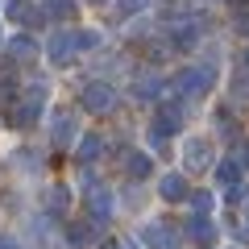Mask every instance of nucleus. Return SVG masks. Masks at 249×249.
Wrapping results in <instances>:
<instances>
[{"label":"nucleus","instance_id":"1","mask_svg":"<svg viewBox=\"0 0 249 249\" xmlns=\"http://www.w3.org/2000/svg\"><path fill=\"white\" fill-rule=\"evenodd\" d=\"M46 100H50V88H46L42 79H34L25 91H21V100H13V108H9V121L17 124V129H29V124H37V121H42V108H46Z\"/></svg>","mask_w":249,"mask_h":249},{"label":"nucleus","instance_id":"2","mask_svg":"<svg viewBox=\"0 0 249 249\" xmlns=\"http://www.w3.org/2000/svg\"><path fill=\"white\" fill-rule=\"evenodd\" d=\"M170 88H175L178 100H199V96H208L216 88V67H183L170 79Z\"/></svg>","mask_w":249,"mask_h":249},{"label":"nucleus","instance_id":"3","mask_svg":"<svg viewBox=\"0 0 249 249\" xmlns=\"http://www.w3.org/2000/svg\"><path fill=\"white\" fill-rule=\"evenodd\" d=\"M187 121V108L183 100H158V112H154V124H150V142L154 145H166V137H175Z\"/></svg>","mask_w":249,"mask_h":249},{"label":"nucleus","instance_id":"4","mask_svg":"<svg viewBox=\"0 0 249 249\" xmlns=\"http://www.w3.org/2000/svg\"><path fill=\"white\" fill-rule=\"evenodd\" d=\"M83 204H88V216H91L96 224L112 220V212H116V196L108 191L104 183H96L91 175H83Z\"/></svg>","mask_w":249,"mask_h":249},{"label":"nucleus","instance_id":"5","mask_svg":"<svg viewBox=\"0 0 249 249\" xmlns=\"http://www.w3.org/2000/svg\"><path fill=\"white\" fill-rule=\"evenodd\" d=\"M79 104L88 108V112H96V116H108L116 108V88H112V83H104V79H91L88 88L79 91Z\"/></svg>","mask_w":249,"mask_h":249},{"label":"nucleus","instance_id":"6","mask_svg":"<svg viewBox=\"0 0 249 249\" xmlns=\"http://www.w3.org/2000/svg\"><path fill=\"white\" fill-rule=\"evenodd\" d=\"M75 137H79V121H75V112H54V121H50V142H54V150H71Z\"/></svg>","mask_w":249,"mask_h":249},{"label":"nucleus","instance_id":"7","mask_svg":"<svg viewBox=\"0 0 249 249\" xmlns=\"http://www.w3.org/2000/svg\"><path fill=\"white\" fill-rule=\"evenodd\" d=\"M183 166L187 170H208L212 166V142L208 137H187V145H183Z\"/></svg>","mask_w":249,"mask_h":249},{"label":"nucleus","instance_id":"8","mask_svg":"<svg viewBox=\"0 0 249 249\" xmlns=\"http://www.w3.org/2000/svg\"><path fill=\"white\" fill-rule=\"evenodd\" d=\"M75 42H71V34H50V42H46V58H50V67H71L75 62Z\"/></svg>","mask_w":249,"mask_h":249},{"label":"nucleus","instance_id":"9","mask_svg":"<svg viewBox=\"0 0 249 249\" xmlns=\"http://www.w3.org/2000/svg\"><path fill=\"white\" fill-rule=\"evenodd\" d=\"M199 34H204L199 21H175V25H170V46H175V50H196Z\"/></svg>","mask_w":249,"mask_h":249},{"label":"nucleus","instance_id":"10","mask_svg":"<svg viewBox=\"0 0 249 249\" xmlns=\"http://www.w3.org/2000/svg\"><path fill=\"white\" fill-rule=\"evenodd\" d=\"M142 241H145V249H175L178 241H175V229L170 224H162V220H150L142 229Z\"/></svg>","mask_w":249,"mask_h":249},{"label":"nucleus","instance_id":"11","mask_svg":"<svg viewBox=\"0 0 249 249\" xmlns=\"http://www.w3.org/2000/svg\"><path fill=\"white\" fill-rule=\"evenodd\" d=\"M4 13H9V21H17V25H42L46 21V13L37 9L34 0H9Z\"/></svg>","mask_w":249,"mask_h":249},{"label":"nucleus","instance_id":"12","mask_svg":"<svg viewBox=\"0 0 249 249\" xmlns=\"http://www.w3.org/2000/svg\"><path fill=\"white\" fill-rule=\"evenodd\" d=\"M158 196L166 199V204H183V199H191V187H187V175H162V183H158Z\"/></svg>","mask_w":249,"mask_h":249},{"label":"nucleus","instance_id":"13","mask_svg":"<svg viewBox=\"0 0 249 249\" xmlns=\"http://www.w3.org/2000/svg\"><path fill=\"white\" fill-rule=\"evenodd\" d=\"M91 241H100V224L91 220H75V224H67V245H75V249H83V245H91Z\"/></svg>","mask_w":249,"mask_h":249},{"label":"nucleus","instance_id":"14","mask_svg":"<svg viewBox=\"0 0 249 249\" xmlns=\"http://www.w3.org/2000/svg\"><path fill=\"white\" fill-rule=\"evenodd\" d=\"M37 54H42V46H37L29 34H13L9 37V58L13 62H34Z\"/></svg>","mask_w":249,"mask_h":249},{"label":"nucleus","instance_id":"15","mask_svg":"<svg viewBox=\"0 0 249 249\" xmlns=\"http://www.w3.org/2000/svg\"><path fill=\"white\" fill-rule=\"evenodd\" d=\"M124 175L129 178H150L154 175V158L145 150H129L124 154Z\"/></svg>","mask_w":249,"mask_h":249},{"label":"nucleus","instance_id":"16","mask_svg":"<svg viewBox=\"0 0 249 249\" xmlns=\"http://www.w3.org/2000/svg\"><path fill=\"white\" fill-rule=\"evenodd\" d=\"M187 237L199 241V245L216 241V224H212V216H196V212H191V220H187Z\"/></svg>","mask_w":249,"mask_h":249},{"label":"nucleus","instance_id":"17","mask_svg":"<svg viewBox=\"0 0 249 249\" xmlns=\"http://www.w3.org/2000/svg\"><path fill=\"white\" fill-rule=\"evenodd\" d=\"M104 154V137L100 133H88V137H79V145H75V158L83 162V166H91V162Z\"/></svg>","mask_w":249,"mask_h":249},{"label":"nucleus","instance_id":"18","mask_svg":"<svg viewBox=\"0 0 249 249\" xmlns=\"http://www.w3.org/2000/svg\"><path fill=\"white\" fill-rule=\"evenodd\" d=\"M42 13H46V21H75L79 4L75 0H42Z\"/></svg>","mask_w":249,"mask_h":249},{"label":"nucleus","instance_id":"19","mask_svg":"<svg viewBox=\"0 0 249 249\" xmlns=\"http://www.w3.org/2000/svg\"><path fill=\"white\" fill-rule=\"evenodd\" d=\"M158 96H162V79L154 71H145V75L133 79V100H158Z\"/></svg>","mask_w":249,"mask_h":249},{"label":"nucleus","instance_id":"20","mask_svg":"<svg viewBox=\"0 0 249 249\" xmlns=\"http://www.w3.org/2000/svg\"><path fill=\"white\" fill-rule=\"evenodd\" d=\"M241 175H245V170H241L237 154H232V158H224V162H216V178L224 183V191H229V187H237V183H241Z\"/></svg>","mask_w":249,"mask_h":249},{"label":"nucleus","instance_id":"21","mask_svg":"<svg viewBox=\"0 0 249 249\" xmlns=\"http://www.w3.org/2000/svg\"><path fill=\"white\" fill-rule=\"evenodd\" d=\"M46 208H50V216H62L67 212V208H71V191H67V187H50V191H46Z\"/></svg>","mask_w":249,"mask_h":249},{"label":"nucleus","instance_id":"22","mask_svg":"<svg viewBox=\"0 0 249 249\" xmlns=\"http://www.w3.org/2000/svg\"><path fill=\"white\" fill-rule=\"evenodd\" d=\"M71 42H75V50H79V54H88V50H96V46H100V34H96V29H71Z\"/></svg>","mask_w":249,"mask_h":249},{"label":"nucleus","instance_id":"23","mask_svg":"<svg viewBox=\"0 0 249 249\" xmlns=\"http://www.w3.org/2000/svg\"><path fill=\"white\" fill-rule=\"evenodd\" d=\"M212 204H216L212 191H191V212H196V216H208V212H212Z\"/></svg>","mask_w":249,"mask_h":249},{"label":"nucleus","instance_id":"24","mask_svg":"<svg viewBox=\"0 0 249 249\" xmlns=\"http://www.w3.org/2000/svg\"><path fill=\"white\" fill-rule=\"evenodd\" d=\"M232 29L249 37V4H237V9H232Z\"/></svg>","mask_w":249,"mask_h":249},{"label":"nucleus","instance_id":"25","mask_svg":"<svg viewBox=\"0 0 249 249\" xmlns=\"http://www.w3.org/2000/svg\"><path fill=\"white\" fill-rule=\"evenodd\" d=\"M145 4H150V0H116V13H121V17H133V13H142Z\"/></svg>","mask_w":249,"mask_h":249},{"label":"nucleus","instance_id":"26","mask_svg":"<svg viewBox=\"0 0 249 249\" xmlns=\"http://www.w3.org/2000/svg\"><path fill=\"white\" fill-rule=\"evenodd\" d=\"M237 162H241V170H249V142L241 145V154H237Z\"/></svg>","mask_w":249,"mask_h":249},{"label":"nucleus","instance_id":"27","mask_svg":"<svg viewBox=\"0 0 249 249\" xmlns=\"http://www.w3.org/2000/svg\"><path fill=\"white\" fill-rule=\"evenodd\" d=\"M0 249H21L17 241H9V237H0Z\"/></svg>","mask_w":249,"mask_h":249},{"label":"nucleus","instance_id":"28","mask_svg":"<svg viewBox=\"0 0 249 249\" xmlns=\"http://www.w3.org/2000/svg\"><path fill=\"white\" fill-rule=\"evenodd\" d=\"M100 249H124V245H121V241H104V245H100Z\"/></svg>","mask_w":249,"mask_h":249},{"label":"nucleus","instance_id":"29","mask_svg":"<svg viewBox=\"0 0 249 249\" xmlns=\"http://www.w3.org/2000/svg\"><path fill=\"white\" fill-rule=\"evenodd\" d=\"M91 4H104V0H91Z\"/></svg>","mask_w":249,"mask_h":249},{"label":"nucleus","instance_id":"30","mask_svg":"<svg viewBox=\"0 0 249 249\" xmlns=\"http://www.w3.org/2000/svg\"><path fill=\"white\" fill-rule=\"evenodd\" d=\"M245 67H249V54H245Z\"/></svg>","mask_w":249,"mask_h":249}]
</instances>
